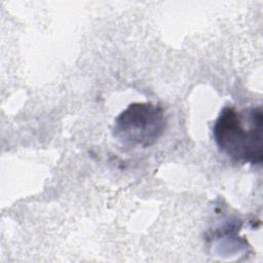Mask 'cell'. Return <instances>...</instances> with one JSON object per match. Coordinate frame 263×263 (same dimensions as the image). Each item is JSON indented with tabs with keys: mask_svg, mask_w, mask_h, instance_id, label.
I'll use <instances>...</instances> for the list:
<instances>
[{
	"mask_svg": "<svg viewBox=\"0 0 263 263\" xmlns=\"http://www.w3.org/2000/svg\"><path fill=\"white\" fill-rule=\"evenodd\" d=\"M263 113L260 106L237 110L224 107L213 126L219 150L240 163L260 164L263 158Z\"/></svg>",
	"mask_w": 263,
	"mask_h": 263,
	"instance_id": "6da1fadb",
	"label": "cell"
},
{
	"mask_svg": "<svg viewBox=\"0 0 263 263\" xmlns=\"http://www.w3.org/2000/svg\"><path fill=\"white\" fill-rule=\"evenodd\" d=\"M166 125L163 109L152 103H133L114 120L113 137L123 145L152 146L161 137Z\"/></svg>",
	"mask_w": 263,
	"mask_h": 263,
	"instance_id": "7a4b0ae2",
	"label": "cell"
}]
</instances>
